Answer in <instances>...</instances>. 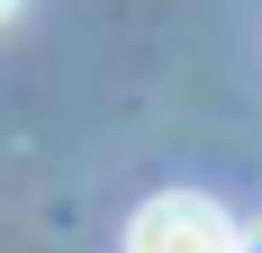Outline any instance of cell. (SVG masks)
<instances>
[{
  "mask_svg": "<svg viewBox=\"0 0 262 253\" xmlns=\"http://www.w3.org/2000/svg\"><path fill=\"white\" fill-rule=\"evenodd\" d=\"M235 217L199 190H154V199L127 217V253H235Z\"/></svg>",
  "mask_w": 262,
  "mask_h": 253,
  "instance_id": "1",
  "label": "cell"
},
{
  "mask_svg": "<svg viewBox=\"0 0 262 253\" xmlns=\"http://www.w3.org/2000/svg\"><path fill=\"white\" fill-rule=\"evenodd\" d=\"M235 253H262V226H253V235H235Z\"/></svg>",
  "mask_w": 262,
  "mask_h": 253,
  "instance_id": "2",
  "label": "cell"
},
{
  "mask_svg": "<svg viewBox=\"0 0 262 253\" xmlns=\"http://www.w3.org/2000/svg\"><path fill=\"white\" fill-rule=\"evenodd\" d=\"M9 18H18V0H0V27H9Z\"/></svg>",
  "mask_w": 262,
  "mask_h": 253,
  "instance_id": "3",
  "label": "cell"
}]
</instances>
